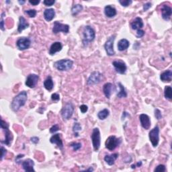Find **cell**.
Instances as JSON below:
<instances>
[{"instance_id":"9c48e42d","label":"cell","mask_w":172,"mask_h":172,"mask_svg":"<svg viewBox=\"0 0 172 172\" xmlns=\"http://www.w3.org/2000/svg\"><path fill=\"white\" fill-rule=\"evenodd\" d=\"M116 38V35L111 36L104 44V48L108 55L112 56L115 54V51L114 50V42Z\"/></svg>"},{"instance_id":"8992f818","label":"cell","mask_w":172,"mask_h":172,"mask_svg":"<svg viewBox=\"0 0 172 172\" xmlns=\"http://www.w3.org/2000/svg\"><path fill=\"white\" fill-rule=\"evenodd\" d=\"M121 143V139L116 136H110L105 143L106 148L109 151H113Z\"/></svg>"},{"instance_id":"9a60e30c","label":"cell","mask_w":172,"mask_h":172,"mask_svg":"<svg viewBox=\"0 0 172 172\" xmlns=\"http://www.w3.org/2000/svg\"><path fill=\"white\" fill-rule=\"evenodd\" d=\"M140 118V122H141V126H143V128H144L146 130L149 129L151 126V120L150 118L148 115L142 114L140 115L139 117Z\"/></svg>"},{"instance_id":"d6a6232c","label":"cell","mask_w":172,"mask_h":172,"mask_svg":"<svg viewBox=\"0 0 172 172\" xmlns=\"http://www.w3.org/2000/svg\"><path fill=\"white\" fill-rule=\"evenodd\" d=\"M81 130H82V126H81V125L78 123V122H75V123L74 124V126H73V132H74L75 136H76V137H78V136H79L78 132L80 131Z\"/></svg>"},{"instance_id":"277c9868","label":"cell","mask_w":172,"mask_h":172,"mask_svg":"<svg viewBox=\"0 0 172 172\" xmlns=\"http://www.w3.org/2000/svg\"><path fill=\"white\" fill-rule=\"evenodd\" d=\"M1 128L5 132V139L4 141H2L1 143L5 145L10 146V144L12 141V132L10 131L9 130V125L6 122L2 119V124H1Z\"/></svg>"},{"instance_id":"cb8c5ba5","label":"cell","mask_w":172,"mask_h":172,"mask_svg":"<svg viewBox=\"0 0 172 172\" xmlns=\"http://www.w3.org/2000/svg\"><path fill=\"white\" fill-rule=\"evenodd\" d=\"M112 89H113V85L111 83H106V84H104L103 87V92L108 99H109L110 97Z\"/></svg>"},{"instance_id":"8d00e7d4","label":"cell","mask_w":172,"mask_h":172,"mask_svg":"<svg viewBox=\"0 0 172 172\" xmlns=\"http://www.w3.org/2000/svg\"><path fill=\"white\" fill-rule=\"evenodd\" d=\"M118 2L122 6L124 7H127L130 6L132 2L131 0H119Z\"/></svg>"},{"instance_id":"603a6c76","label":"cell","mask_w":172,"mask_h":172,"mask_svg":"<svg viewBox=\"0 0 172 172\" xmlns=\"http://www.w3.org/2000/svg\"><path fill=\"white\" fill-rule=\"evenodd\" d=\"M55 12L54 9H47L44 12V17L48 22H50L55 17Z\"/></svg>"},{"instance_id":"4fadbf2b","label":"cell","mask_w":172,"mask_h":172,"mask_svg":"<svg viewBox=\"0 0 172 172\" xmlns=\"http://www.w3.org/2000/svg\"><path fill=\"white\" fill-rule=\"evenodd\" d=\"M39 79V77L36 74H30L28 75L25 84L26 86H28L30 88H33L36 86L38 83V81Z\"/></svg>"},{"instance_id":"ba28073f","label":"cell","mask_w":172,"mask_h":172,"mask_svg":"<svg viewBox=\"0 0 172 172\" xmlns=\"http://www.w3.org/2000/svg\"><path fill=\"white\" fill-rule=\"evenodd\" d=\"M150 141L151 142L152 145L154 147H156L159 141V128L158 126H156L149 132V134Z\"/></svg>"},{"instance_id":"1f68e13d","label":"cell","mask_w":172,"mask_h":172,"mask_svg":"<svg viewBox=\"0 0 172 172\" xmlns=\"http://www.w3.org/2000/svg\"><path fill=\"white\" fill-rule=\"evenodd\" d=\"M164 95L167 99L171 100L172 99V88L170 86H167L165 87Z\"/></svg>"},{"instance_id":"44dd1931","label":"cell","mask_w":172,"mask_h":172,"mask_svg":"<svg viewBox=\"0 0 172 172\" xmlns=\"http://www.w3.org/2000/svg\"><path fill=\"white\" fill-rule=\"evenodd\" d=\"M29 26V24L27 22L26 20L24 18L23 16H20L19 18V24H18V27H17V32L19 33L22 32L26 29Z\"/></svg>"},{"instance_id":"681fc988","label":"cell","mask_w":172,"mask_h":172,"mask_svg":"<svg viewBox=\"0 0 172 172\" xmlns=\"http://www.w3.org/2000/svg\"><path fill=\"white\" fill-rule=\"evenodd\" d=\"M24 157V155H17V157H16V162L18 163H19V159H20V158H22V157Z\"/></svg>"},{"instance_id":"d4e9b609","label":"cell","mask_w":172,"mask_h":172,"mask_svg":"<svg viewBox=\"0 0 172 172\" xmlns=\"http://www.w3.org/2000/svg\"><path fill=\"white\" fill-rule=\"evenodd\" d=\"M160 79L164 82H170L172 79V71L171 70L164 71L161 74Z\"/></svg>"},{"instance_id":"3957f363","label":"cell","mask_w":172,"mask_h":172,"mask_svg":"<svg viewBox=\"0 0 172 172\" xmlns=\"http://www.w3.org/2000/svg\"><path fill=\"white\" fill-rule=\"evenodd\" d=\"M73 65V62L70 59H61L54 63L55 67L61 71H69L72 68Z\"/></svg>"},{"instance_id":"c3c4849f","label":"cell","mask_w":172,"mask_h":172,"mask_svg":"<svg viewBox=\"0 0 172 172\" xmlns=\"http://www.w3.org/2000/svg\"><path fill=\"white\" fill-rule=\"evenodd\" d=\"M40 2V0H36V1H32V0H30V1H29V3L32 6H36Z\"/></svg>"},{"instance_id":"e0dca14e","label":"cell","mask_w":172,"mask_h":172,"mask_svg":"<svg viewBox=\"0 0 172 172\" xmlns=\"http://www.w3.org/2000/svg\"><path fill=\"white\" fill-rule=\"evenodd\" d=\"M50 142L52 144H55L61 150L63 149V143L59 134H55L52 135L50 139Z\"/></svg>"},{"instance_id":"7c38bea8","label":"cell","mask_w":172,"mask_h":172,"mask_svg":"<svg viewBox=\"0 0 172 172\" xmlns=\"http://www.w3.org/2000/svg\"><path fill=\"white\" fill-rule=\"evenodd\" d=\"M31 44V40L29 38L27 37H22L19 38L16 42V45L17 48L20 51H24L28 49Z\"/></svg>"},{"instance_id":"ee69618b","label":"cell","mask_w":172,"mask_h":172,"mask_svg":"<svg viewBox=\"0 0 172 172\" xmlns=\"http://www.w3.org/2000/svg\"><path fill=\"white\" fill-rule=\"evenodd\" d=\"M5 15V13L3 12L2 14V19L1 22H0V27L2 30H4V21H3V16Z\"/></svg>"},{"instance_id":"f35d334b","label":"cell","mask_w":172,"mask_h":172,"mask_svg":"<svg viewBox=\"0 0 172 172\" xmlns=\"http://www.w3.org/2000/svg\"><path fill=\"white\" fill-rule=\"evenodd\" d=\"M55 3V0H44L43 2L44 4L46 6H51Z\"/></svg>"},{"instance_id":"7bdbcfd3","label":"cell","mask_w":172,"mask_h":172,"mask_svg":"<svg viewBox=\"0 0 172 172\" xmlns=\"http://www.w3.org/2000/svg\"><path fill=\"white\" fill-rule=\"evenodd\" d=\"M80 110L81 112H82V113H86V112L87 111V110H88V107H87L86 105H82V106H80Z\"/></svg>"},{"instance_id":"74e56055","label":"cell","mask_w":172,"mask_h":172,"mask_svg":"<svg viewBox=\"0 0 172 172\" xmlns=\"http://www.w3.org/2000/svg\"><path fill=\"white\" fill-rule=\"evenodd\" d=\"M155 117H156L157 120H161V119L163 117L161 111L159 109H157V108H155Z\"/></svg>"},{"instance_id":"60d3db41","label":"cell","mask_w":172,"mask_h":172,"mask_svg":"<svg viewBox=\"0 0 172 172\" xmlns=\"http://www.w3.org/2000/svg\"><path fill=\"white\" fill-rule=\"evenodd\" d=\"M51 99L52 101H57L59 100H60V96H59V95L58 94H52L51 96Z\"/></svg>"},{"instance_id":"30bf717a","label":"cell","mask_w":172,"mask_h":172,"mask_svg":"<svg viewBox=\"0 0 172 172\" xmlns=\"http://www.w3.org/2000/svg\"><path fill=\"white\" fill-rule=\"evenodd\" d=\"M60 32H63L65 34L69 33V26L67 24H63L58 21H56L54 23L53 28H52V32L54 34H57Z\"/></svg>"},{"instance_id":"f6af8a7d","label":"cell","mask_w":172,"mask_h":172,"mask_svg":"<svg viewBox=\"0 0 172 172\" xmlns=\"http://www.w3.org/2000/svg\"><path fill=\"white\" fill-rule=\"evenodd\" d=\"M151 3L150 2L147 3H145V4H144V6H143V10L145 12H146L151 8Z\"/></svg>"},{"instance_id":"d6986e66","label":"cell","mask_w":172,"mask_h":172,"mask_svg":"<svg viewBox=\"0 0 172 172\" xmlns=\"http://www.w3.org/2000/svg\"><path fill=\"white\" fill-rule=\"evenodd\" d=\"M144 26V24L143 22V20L141 17H137L132 21V22L131 23V28L132 29L135 30H141Z\"/></svg>"},{"instance_id":"b9f144b4","label":"cell","mask_w":172,"mask_h":172,"mask_svg":"<svg viewBox=\"0 0 172 172\" xmlns=\"http://www.w3.org/2000/svg\"><path fill=\"white\" fill-rule=\"evenodd\" d=\"M144 35H145V31L143 30H139L136 32V37L137 38H141Z\"/></svg>"},{"instance_id":"2e32d148","label":"cell","mask_w":172,"mask_h":172,"mask_svg":"<svg viewBox=\"0 0 172 172\" xmlns=\"http://www.w3.org/2000/svg\"><path fill=\"white\" fill-rule=\"evenodd\" d=\"M172 10L171 7L167 5H163L161 8V14L162 17L166 20H169L171 18Z\"/></svg>"},{"instance_id":"4dcf8cb0","label":"cell","mask_w":172,"mask_h":172,"mask_svg":"<svg viewBox=\"0 0 172 172\" xmlns=\"http://www.w3.org/2000/svg\"><path fill=\"white\" fill-rule=\"evenodd\" d=\"M118 86H119V87H120V92L117 94V97L119 98L127 97V94H126V91H125V88L124 87V86L122 85V83H118Z\"/></svg>"},{"instance_id":"4316f807","label":"cell","mask_w":172,"mask_h":172,"mask_svg":"<svg viewBox=\"0 0 172 172\" xmlns=\"http://www.w3.org/2000/svg\"><path fill=\"white\" fill-rule=\"evenodd\" d=\"M130 46V43L128 40L123 38L121 39L118 43V49L120 51H124L126 49H127Z\"/></svg>"},{"instance_id":"6da1fadb","label":"cell","mask_w":172,"mask_h":172,"mask_svg":"<svg viewBox=\"0 0 172 172\" xmlns=\"http://www.w3.org/2000/svg\"><path fill=\"white\" fill-rule=\"evenodd\" d=\"M27 100V93L26 91H22L18 94L13 98L12 104L11 108L13 112H17L20 108L24 106Z\"/></svg>"},{"instance_id":"5b68a950","label":"cell","mask_w":172,"mask_h":172,"mask_svg":"<svg viewBox=\"0 0 172 172\" xmlns=\"http://www.w3.org/2000/svg\"><path fill=\"white\" fill-rule=\"evenodd\" d=\"M91 139H92L94 149L96 151H98L100 149L101 143V136L99 128H94L92 134L91 135Z\"/></svg>"},{"instance_id":"5bb4252c","label":"cell","mask_w":172,"mask_h":172,"mask_svg":"<svg viewBox=\"0 0 172 172\" xmlns=\"http://www.w3.org/2000/svg\"><path fill=\"white\" fill-rule=\"evenodd\" d=\"M112 65L114 67L116 71L120 74H124L126 71V65L122 61H115L112 63Z\"/></svg>"},{"instance_id":"bcb514c9","label":"cell","mask_w":172,"mask_h":172,"mask_svg":"<svg viewBox=\"0 0 172 172\" xmlns=\"http://www.w3.org/2000/svg\"><path fill=\"white\" fill-rule=\"evenodd\" d=\"M31 140V141L32 143L35 144V145H36V144L39 142V138L38 137H36V136H34V137H32L30 139Z\"/></svg>"},{"instance_id":"7a4b0ae2","label":"cell","mask_w":172,"mask_h":172,"mask_svg":"<svg viewBox=\"0 0 172 172\" xmlns=\"http://www.w3.org/2000/svg\"><path fill=\"white\" fill-rule=\"evenodd\" d=\"M83 34V43L85 46L89 43L92 42L94 40L95 37H96V33H95L94 30L90 26H87L84 28Z\"/></svg>"},{"instance_id":"7dc6e473","label":"cell","mask_w":172,"mask_h":172,"mask_svg":"<svg viewBox=\"0 0 172 172\" xmlns=\"http://www.w3.org/2000/svg\"><path fill=\"white\" fill-rule=\"evenodd\" d=\"M1 149H2V156H1V160L3 159V158L4 156H6V153H7V150L3 147V146H2L1 147Z\"/></svg>"},{"instance_id":"e575fe53","label":"cell","mask_w":172,"mask_h":172,"mask_svg":"<svg viewBox=\"0 0 172 172\" xmlns=\"http://www.w3.org/2000/svg\"><path fill=\"white\" fill-rule=\"evenodd\" d=\"M70 146L72 147L73 151H78L79 149H81V147H82V144L79 143H73L70 144Z\"/></svg>"},{"instance_id":"f5cc1de1","label":"cell","mask_w":172,"mask_h":172,"mask_svg":"<svg viewBox=\"0 0 172 172\" xmlns=\"http://www.w3.org/2000/svg\"><path fill=\"white\" fill-rule=\"evenodd\" d=\"M141 165H142L141 161H140V162H138V163H137V166H138V167H140V166H141Z\"/></svg>"},{"instance_id":"f1b7e54d","label":"cell","mask_w":172,"mask_h":172,"mask_svg":"<svg viewBox=\"0 0 172 172\" xmlns=\"http://www.w3.org/2000/svg\"><path fill=\"white\" fill-rule=\"evenodd\" d=\"M110 114V112L108 109H104L100 111L97 114V117L100 120H104L106 119Z\"/></svg>"},{"instance_id":"ac0fdd59","label":"cell","mask_w":172,"mask_h":172,"mask_svg":"<svg viewBox=\"0 0 172 172\" xmlns=\"http://www.w3.org/2000/svg\"><path fill=\"white\" fill-rule=\"evenodd\" d=\"M22 166L23 167V169L25 170L26 171H29L30 172V171H35L34 170V161L30 159H28L25 161H22Z\"/></svg>"},{"instance_id":"f546056e","label":"cell","mask_w":172,"mask_h":172,"mask_svg":"<svg viewBox=\"0 0 172 172\" xmlns=\"http://www.w3.org/2000/svg\"><path fill=\"white\" fill-rule=\"evenodd\" d=\"M83 10V6L80 4H76L73 6L71 9V13L73 16H75Z\"/></svg>"},{"instance_id":"d590c367","label":"cell","mask_w":172,"mask_h":172,"mask_svg":"<svg viewBox=\"0 0 172 172\" xmlns=\"http://www.w3.org/2000/svg\"><path fill=\"white\" fill-rule=\"evenodd\" d=\"M166 171V168L164 165H159V166L156 167L155 169L154 170V171L155 172H164Z\"/></svg>"},{"instance_id":"52a82bcc","label":"cell","mask_w":172,"mask_h":172,"mask_svg":"<svg viewBox=\"0 0 172 172\" xmlns=\"http://www.w3.org/2000/svg\"><path fill=\"white\" fill-rule=\"evenodd\" d=\"M74 112V106L71 102L67 103L61 110V116L64 120H69L71 118Z\"/></svg>"},{"instance_id":"83f0119b","label":"cell","mask_w":172,"mask_h":172,"mask_svg":"<svg viewBox=\"0 0 172 172\" xmlns=\"http://www.w3.org/2000/svg\"><path fill=\"white\" fill-rule=\"evenodd\" d=\"M44 87L48 91H51L54 87V83L51 76L47 77V78L44 82Z\"/></svg>"},{"instance_id":"816d5d0a","label":"cell","mask_w":172,"mask_h":172,"mask_svg":"<svg viewBox=\"0 0 172 172\" xmlns=\"http://www.w3.org/2000/svg\"><path fill=\"white\" fill-rule=\"evenodd\" d=\"M18 2H19L20 4H22H22H24V3H25L26 2H25V1H18Z\"/></svg>"},{"instance_id":"ab89813d","label":"cell","mask_w":172,"mask_h":172,"mask_svg":"<svg viewBox=\"0 0 172 172\" xmlns=\"http://www.w3.org/2000/svg\"><path fill=\"white\" fill-rule=\"evenodd\" d=\"M59 130V126L58 124H55L54 126H52L50 129V132L51 133H55L57 131H58Z\"/></svg>"},{"instance_id":"484cf974","label":"cell","mask_w":172,"mask_h":172,"mask_svg":"<svg viewBox=\"0 0 172 172\" xmlns=\"http://www.w3.org/2000/svg\"><path fill=\"white\" fill-rule=\"evenodd\" d=\"M118 157V153H114L112 155H106L104 157V161L108 163L109 166H113L115 163L116 159Z\"/></svg>"},{"instance_id":"8fae6325","label":"cell","mask_w":172,"mask_h":172,"mask_svg":"<svg viewBox=\"0 0 172 172\" xmlns=\"http://www.w3.org/2000/svg\"><path fill=\"white\" fill-rule=\"evenodd\" d=\"M101 78H102V75H101L100 72L94 71L93 73H91L88 79H87V85L93 86L101 82Z\"/></svg>"},{"instance_id":"f907efd6","label":"cell","mask_w":172,"mask_h":172,"mask_svg":"<svg viewBox=\"0 0 172 172\" xmlns=\"http://www.w3.org/2000/svg\"><path fill=\"white\" fill-rule=\"evenodd\" d=\"M86 171H94V169L93 168L91 167H90V169H88V170H85Z\"/></svg>"},{"instance_id":"7402d4cb","label":"cell","mask_w":172,"mask_h":172,"mask_svg":"<svg viewBox=\"0 0 172 172\" xmlns=\"http://www.w3.org/2000/svg\"><path fill=\"white\" fill-rule=\"evenodd\" d=\"M104 13L108 17H113L117 15V10L111 6H106L104 8Z\"/></svg>"},{"instance_id":"836d02e7","label":"cell","mask_w":172,"mask_h":172,"mask_svg":"<svg viewBox=\"0 0 172 172\" xmlns=\"http://www.w3.org/2000/svg\"><path fill=\"white\" fill-rule=\"evenodd\" d=\"M25 13L29 17H34L36 15L37 12L35 10H26Z\"/></svg>"},{"instance_id":"ffe728a7","label":"cell","mask_w":172,"mask_h":172,"mask_svg":"<svg viewBox=\"0 0 172 172\" xmlns=\"http://www.w3.org/2000/svg\"><path fill=\"white\" fill-rule=\"evenodd\" d=\"M63 46L61 43L59 42H55V43H52V45L49 49V54L51 55H54L56 52L61 51L62 50Z\"/></svg>"}]
</instances>
